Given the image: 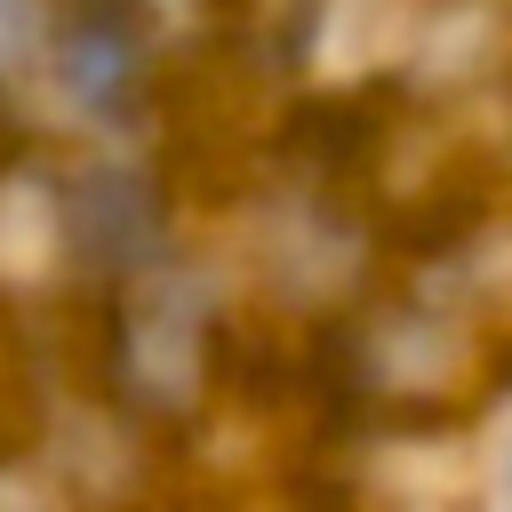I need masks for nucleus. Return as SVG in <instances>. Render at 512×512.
<instances>
[{
  "label": "nucleus",
  "mask_w": 512,
  "mask_h": 512,
  "mask_svg": "<svg viewBox=\"0 0 512 512\" xmlns=\"http://www.w3.org/2000/svg\"><path fill=\"white\" fill-rule=\"evenodd\" d=\"M456 480L464 512H512V384L456 432Z\"/></svg>",
  "instance_id": "obj_1"
}]
</instances>
